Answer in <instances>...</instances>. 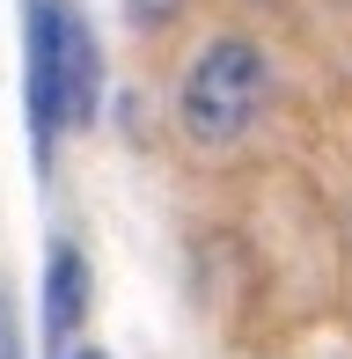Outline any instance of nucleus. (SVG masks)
Wrapping results in <instances>:
<instances>
[{"instance_id":"obj_3","label":"nucleus","mask_w":352,"mask_h":359,"mask_svg":"<svg viewBox=\"0 0 352 359\" xmlns=\"http://www.w3.org/2000/svg\"><path fill=\"white\" fill-rule=\"evenodd\" d=\"M81 323H88V257L81 242H52V257H44V352L67 359Z\"/></svg>"},{"instance_id":"obj_1","label":"nucleus","mask_w":352,"mask_h":359,"mask_svg":"<svg viewBox=\"0 0 352 359\" xmlns=\"http://www.w3.org/2000/svg\"><path fill=\"white\" fill-rule=\"evenodd\" d=\"M264 103H271V59H264V44H250V37H213L191 59L184 88H176V118H184V133L198 147L243 140L250 125L264 118Z\"/></svg>"},{"instance_id":"obj_5","label":"nucleus","mask_w":352,"mask_h":359,"mask_svg":"<svg viewBox=\"0 0 352 359\" xmlns=\"http://www.w3.org/2000/svg\"><path fill=\"white\" fill-rule=\"evenodd\" d=\"M176 8H184V0H125V15H133L140 29H154V22H169Z\"/></svg>"},{"instance_id":"obj_7","label":"nucleus","mask_w":352,"mask_h":359,"mask_svg":"<svg viewBox=\"0 0 352 359\" xmlns=\"http://www.w3.org/2000/svg\"><path fill=\"white\" fill-rule=\"evenodd\" d=\"M67 359H110V352H95V345H81V352H67Z\"/></svg>"},{"instance_id":"obj_6","label":"nucleus","mask_w":352,"mask_h":359,"mask_svg":"<svg viewBox=\"0 0 352 359\" xmlns=\"http://www.w3.org/2000/svg\"><path fill=\"white\" fill-rule=\"evenodd\" d=\"M0 359H22V352H15V323H8V308H0Z\"/></svg>"},{"instance_id":"obj_4","label":"nucleus","mask_w":352,"mask_h":359,"mask_svg":"<svg viewBox=\"0 0 352 359\" xmlns=\"http://www.w3.org/2000/svg\"><path fill=\"white\" fill-rule=\"evenodd\" d=\"M59 44H67V118L95 125V103H103V59H95V29L81 22L74 0H59Z\"/></svg>"},{"instance_id":"obj_2","label":"nucleus","mask_w":352,"mask_h":359,"mask_svg":"<svg viewBox=\"0 0 352 359\" xmlns=\"http://www.w3.org/2000/svg\"><path fill=\"white\" fill-rule=\"evenodd\" d=\"M22 103H29V147L37 161H52L59 133H67V44H59V0H29V22H22Z\"/></svg>"}]
</instances>
